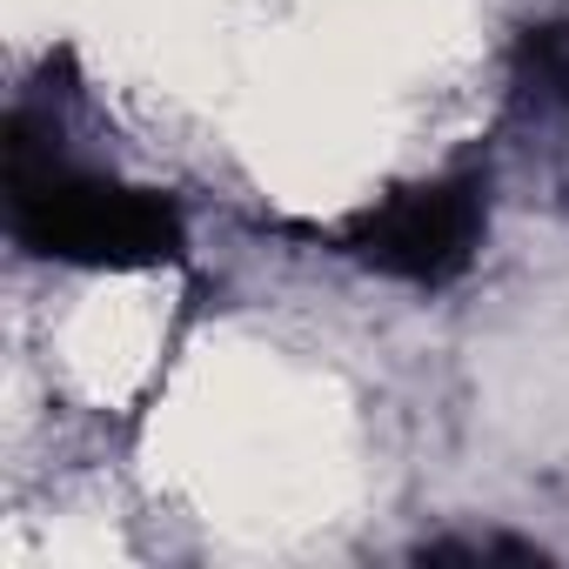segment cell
Wrapping results in <instances>:
<instances>
[{"label": "cell", "instance_id": "1", "mask_svg": "<svg viewBox=\"0 0 569 569\" xmlns=\"http://www.w3.org/2000/svg\"><path fill=\"white\" fill-rule=\"evenodd\" d=\"M469 228H476L469 194H456V188L409 194V201H396V208L382 214V228H376V261H389V268H402V274H436V268H449V261L462 254Z\"/></svg>", "mask_w": 569, "mask_h": 569}]
</instances>
